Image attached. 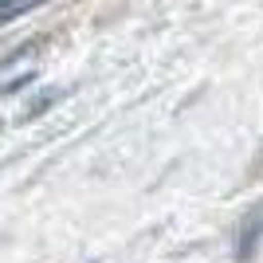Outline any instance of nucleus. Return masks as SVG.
Returning a JSON list of instances; mask_svg holds the SVG:
<instances>
[{
    "label": "nucleus",
    "mask_w": 263,
    "mask_h": 263,
    "mask_svg": "<svg viewBox=\"0 0 263 263\" xmlns=\"http://www.w3.org/2000/svg\"><path fill=\"white\" fill-rule=\"evenodd\" d=\"M40 4H44V0H0V24L16 20V16H24V12L40 8Z\"/></svg>",
    "instance_id": "nucleus-1"
}]
</instances>
